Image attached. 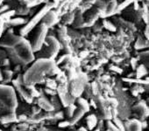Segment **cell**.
Segmentation results:
<instances>
[{"mask_svg":"<svg viewBox=\"0 0 149 131\" xmlns=\"http://www.w3.org/2000/svg\"><path fill=\"white\" fill-rule=\"evenodd\" d=\"M58 68L52 59H39L23 75V83L26 88L33 87L41 81L46 75H53L58 73Z\"/></svg>","mask_w":149,"mask_h":131,"instance_id":"cell-1","label":"cell"},{"mask_svg":"<svg viewBox=\"0 0 149 131\" xmlns=\"http://www.w3.org/2000/svg\"><path fill=\"white\" fill-rule=\"evenodd\" d=\"M6 50L12 59L19 65H27L34 59V51L32 45L21 35L19 36L13 46Z\"/></svg>","mask_w":149,"mask_h":131,"instance_id":"cell-2","label":"cell"},{"mask_svg":"<svg viewBox=\"0 0 149 131\" xmlns=\"http://www.w3.org/2000/svg\"><path fill=\"white\" fill-rule=\"evenodd\" d=\"M18 106L15 90L13 87L0 84V111L3 114L15 113Z\"/></svg>","mask_w":149,"mask_h":131,"instance_id":"cell-3","label":"cell"},{"mask_svg":"<svg viewBox=\"0 0 149 131\" xmlns=\"http://www.w3.org/2000/svg\"><path fill=\"white\" fill-rule=\"evenodd\" d=\"M46 42H47V46L44 48L42 47L41 50L37 52H39L40 59H52L53 58H55L59 52V50L61 47L60 42L53 36H47L46 39Z\"/></svg>","mask_w":149,"mask_h":131,"instance_id":"cell-4","label":"cell"},{"mask_svg":"<svg viewBox=\"0 0 149 131\" xmlns=\"http://www.w3.org/2000/svg\"><path fill=\"white\" fill-rule=\"evenodd\" d=\"M52 7H53V6L52 5H49V4H47V5H46V6H44L34 16H33V18H32L31 19V20L20 30V35L21 36H25V35H26V34H28L33 28H35L37 26H38V24L40 23V22H41L42 21V19H43V18L45 17V15L52 9Z\"/></svg>","mask_w":149,"mask_h":131,"instance_id":"cell-5","label":"cell"},{"mask_svg":"<svg viewBox=\"0 0 149 131\" xmlns=\"http://www.w3.org/2000/svg\"><path fill=\"white\" fill-rule=\"evenodd\" d=\"M47 31H48V27L47 26V25L41 22L40 26L35 31V33H34V36L31 44L33 50L34 52H37L40 51L41 48L43 47V45L46 42V39L47 37Z\"/></svg>","mask_w":149,"mask_h":131,"instance_id":"cell-6","label":"cell"},{"mask_svg":"<svg viewBox=\"0 0 149 131\" xmlns=\"http://www.w3.org/2000/svg\"><path fill=\"white\" fill-rule=\"evenodd\" d=\"M13 83H14V85H15V87H16V88H17V90L19 91V94L27 101V102H32L33 101V96H32V94H31V93L28 91V90H26V88H25V86L23 85L24 83L22 82H20V81H19V80H16V81H13Z\"/></svg>","mask_w":149,"mask_h":131,"instance_id":"cell-7","label":"cell"},{"mask_svg":"<svg viewBox=\"0 0 149 131\" xmlns=\"http://www.w3.org/2000/svg\"><path fill=\"white\" fill-rule=\"evenodd\" d=\"M56 20H57V14H56V12H54V11H52V10H50L45 15V17L43 18V19H42L41 22H43L44 24H46L48 28H50L51 26H53L55 24Z\"/></svg>","mask_w":149,"mask_h":131,"instance_id":"cell-8","label":"cell"},{"mask_svg":"<svg viewBox=\"0 0 149 131\" xmlns=\"http://www.w3.org/2000/svg\"><path fill=\"white\" fill-rule=\"evenodd\" d=\"M85 113L86 112L84 109H82L81 108H79V107L77 108V109H76V111H74L73 116L70 119H68V121H69L70 125H74V124H76L77 121H79L80 119H82V117L84 115Z\"/></svg>","mask_w":149,"mask_h":131,"instance_id":"cell-9","label":"cell"},{"mask_svg":"<svg viewBox=\"0 0 149 131\" xmlns=\"http://www.w3.org/2000/svg\"><path fill=\"white\" fill-rule=\"evenodd\" d=\"M38 103H39V107H40L41 108H43L46 111L52 112L53 110H54V107L52 105V103L49 101H47V99H45L44 97L39 98Z\"/></svg>","mask_w":149,"mask_h":131,"instance_id":"cell-10","label":"cell"},{"mask_svg":"<svg viewBox=\"0 0 149 131\" xmlns=\"http://www.w3.org/2000/svg\"><path fill=\"white\" fill-rule=\"evenodd\" d=\"M83 89H84V85L81 81H74L71 85V92L74 96H78L83 92Z\"/></svg>","mask_w":149,"mask_h":131,"instance_id":"cell-11","label":"cell"},{"mask_svg":"<svg viewBox=\"0 0 149 131\" xmlns=\"http://www.w3.org/2000/svg\"><path fill=\"white\" fill-rule=\"evenodd\" d=\"M17 121V116L15 113H9L0 116V121L3 124H7V123H12Z\"/></svg>","mask_w":149,"mask_h":131,"instance_id":"cell-12","label":"cell"},{"mask_svg":"<svg viewBox=\"0 0 149 131\" xmlns=\"http://www.w3.org/2000/svg\"><path fill=\"white\" fill-rule=\"evenodd\" d=\"M86 123L89 130H93L97 124V118L95 114H90L86 118Z\"/></svg>","mask_w":149,"mask_h":131,"instance_id":"cell-13","label":"cell"},{"mask_svg":"<svg viewBox=\"0 0 149 131\" xmlns=\"http://www.w3.org/2000/svg\"><path fill=\"white\" fill-rule=\"evenodd\" d=\"M128 131H141V124L139 121H132L128 126Z\"/></svg>","mask_w":149,"mask_h":131,"instance_id":"cell-14","label":"cell"},{"mask_svg":"<svg viewBox=\"0 0 149 131\" xmlns=\"http://www.w3.org/2000/svg\"><path fill=\"white\" fill-rule=\"evenodd\" d=\"M77 103H78L79 108H81L82 109H84L85 112H88L90 110V103L88 102L87 100H85L84 98H78Z\"/></svg>","mask_w":149,"mask_h":131,"instance_id":"cell-15","label":"cell"},{"mask_svg":"<svg viewBox=\"0 0 149 131\" xmlns=\"http://www.w3.org/2000/svg\"><path fill=\"white\" fill-rule=\"evenodd\" d=\"M76 109H77V107L74 106L73 103H70L68 107H66V116L68 119H70L73 116V114H74V111H76Z\"/></svg>","mask_w":149,"mask_h":131,"instance_id":"cell-16","label":"cell"},{"mask_svg":"<svg viewBox=\"0 0 149 131\" xmlns=\"http://www.w3.org/2000/svg\"><path fill=\"white\" fill-rule=\"evenodd\" d=\"M9 24L13 26H21L24 25L26 23V20L22 18H15V19H12L8 20Z\"/></svg>","mask_w":149,"mask_h":131,"instance_id":"cell-17","label":"cell"},{"mask_svg":"<svg viewBox=\"0 0 149 131\" xmlns=\"http://www.w3.org/2000/svg\"><path fill=\"white\" fill-rule=\"evenodd\" d=\"M15 14H16V11H14V10H13V11H6V12H4V13H2L1 15H0V19L5 20V21L6 20H9Z\"/></svg>","mask_w":149,"mask_h":131,"instance_id":"cell-18","label":"cell"},{"mask_svg":"<svg viewBox=\"0 0 149 131\" xmlns=\"http://www.w3.org/2000/svg\"><path fill=\"white\" fill-rule=\"evenodd\" d=\"M118 6L117 5V3H116L115 1L111 2L110 5H109V6H108V10H107V12H106V16H109V15H111V13L115 12V11L118 9Z\"/></svg>","mask_w":149,"mask_h":131,"instance_id":"cell-19","label":"cell"},{"mask_svg":"<svg viewBox=\"0 0 149 131\" xmlns=\"http://www.w3.org/2000/svg\"><path fill=\"white\" fill-rule=\"evenodd\" d=\"M136 0H124V2H122L118 6V10H122L124 8H125L126 6H128L130 4H132V3H135Z\"/></svg>","mask_w":149,"mask_h":131,"instance_id":"cell-20","label":"cell"},{"mask_svg":"<svg viewBox=\"0 0 149 131\" xmlns=\"http://www.w3.org/2000/svg\"><path fill=\"white\" fill-rule=\"evenodd\" d=\"M103 25H104V26L107 30H110V31H111V32H115V31H116V27H115L110 21H108V20H104Z\"/></svg>","mask_w":149,"mask_h":131,"instance_id":"cell-21","label":"cell"},{"mask_svg":"<svg viewBox=\"0 0 149 131\" xmlns=\"http://www.w3.org/2000/svg\"><path fill=\"white\" fill-rule=\"evenodd\" d=\"M4 81L6 82H8L12 80V77H13V72L12 71H9V70H5L4 71Z\"/></svg>","mask_w":149,"mask_h":131,"instance_id":"cell-22","label":"cell"},{"mask_svg":"<svg viewBox=\"0 0 149 131\" xmlns=\"http://www.w3.org/2000/svg\"><path fill=\"white\" fill-rule=\"evenodd\" d=\"M114 124L116 125V127L118 128V129L119 131H125V126H124L123 122L121 121H119L118 118L114 119Z\"/></svg>","mask_w":149,"mask_h":131,"instance_id":"cell-23","label":"cell"},{"mask_svg":"<svg viewBox=\"0 0 149 131\" xmlns=\"http://www.w3.org/2000/svg\"><path fill=\"white\" fill-rule=\"evenodd\" d=\"M43 1H44V0H29L26 6H27L28 8H30L32 6H38L40 4H41Z\"/></svg>","mask_w":149,"mask_h":131,"instance_id":"cell-24","label":"cell"},{"mask_svg":"<svg viewBox=\"0 0 149 131\" xmlns=\"http://www.w3.org/2000/svg\"><path fill=\"white\" fill-rule=\"evenodd\" d=\"M143 16H144V19L146 20V22H148V20H149V12H148V9H147L146 6H144V8H143Z\"/></svg>","mask_w":149,"mask_h":131,"instance_id":"cell-25","label":"cell"},{"mask_svg":"<svg viewBox=\"0 0 149 131\" xmlns=\"http://www.w3.org/2000/svg\"><path fill=\"white\" fill-rule=\"evenodd\" d=\"M107 125H108V129L112 130V131H119L118 129V128L116 127V125L114 124V122H111V121H107Z\"/></svg>","mask_w":149,"mask_h":131,"instance_id":"cell-26","label":"cell"},{"mask_svg":"<svg viewBox=\"0 0 149 131\" xmlns=\"http://www.w3.org/2000/svg\"><path fill=\"white\" fill-rule=\"evenodd\" d=\"M27 128H28V124L26 123V122H23V123L18 125V130H19V131H24V130H26Z\"/></svg>","mask_w":149,"mask_h":131,"instance_id":"cell-27","label":"cell"},{"mask_svg":"<svg viewBox=\"0 0 149 131\" xmlns=\"http://www.w3.org/2000/svg\"><path fill=\"white\" fill-rule=\"evenodd\" d=\"M5 23H6L5 20L0 19V37H1V35L4 32V30H5Z\"/></svg>","mask_w":149,"mask_h":131,"instance_id":"cell-28","label":"cell"},{"mask_svg":"<svg viewBox=\"0 0 149 131\" xmlns=\"http://www.w3.org/2000/svg\"><path fill=\"white\" fill-rule=\"evenodd\" d=\"M59 128H66V127H68V126H71L68 120V121H61L59 124H58Z\"/></svg>","mask_w":149,"mask_h":131,"instance_id":"cell-29","label":"cell"},{"mask_svg":"<svg viewBox=\"0 0 149 131\" xmlns=\"http://www.w3.org/2000/svg\"><path fill=\"white\" fill-rule=\"evenodd\" d=\"M144 33H145V37H146L147 39H149V24L146 25Z\"/></svg>","mask_w":149,"mask_h":131,"instance_id":"cell-30","label":"cell"},{"mask_svg":"<svg viewBox=\"0 0 149 131\" xmlns=\"http://www.w3.org/2000/svg\"><path fill=\"white\" fill-rule=\"evenodd\" d=\"M9 9V6H2L1 8H0V15H1L2 13L6 12V11H8Z\"/></svg>","mask_w":149,"mask_h":131,"instance_id":"cell-31","label":"cell"},{"mask_svg":"<svg viewBox=\"0 0 149 131\" xmlns=\"http://www.w3.org/2000/svg\"><path fill=\"white\" fill-rule=\"evenodd\" d=\"M4 81V74L1 71H0V81Z\"/></svg>","mask_w":149,"mask_h":131,"instance_id":"cell-32","label":"cell"},{"mask_svg":"<svg viewBox=\"0 0 149 131\" xmlns=\"http://www.w3.org/2000/svg\"><path fill=\"white\" fill-rule=\"evenodd\" d=\"M49 131H62V130H61L59 128H51V129H49Z\"/></svg>","mask_w":149,"mask_h":131,"instance_id":"cell-33","label":"cell"},{"mask_svg":"<svg viewBox=\"0 0 149 131\" xmlns=\"http://www.w3.org/2000/svg\"><path fill=\"white\" fill-rule=\"evenodd\" d=\"M77 131H88V130L85 128H78Z\"/></svg>","mask_w":149,"mask_h":131,"instance_id":"cell-34","label":"cell"},{"mask_svg":"<svg viewBox=\"0 0 149 131\" xmlns=\"http://www.w3.org/2000/svg\"><path fill=\"white\" fill-rule=\"evenodd\" d=\"M10 131H19V130H16V128H13V129H11Z\"/></svg>","mask_w":149,"mask_h":131,"instance_id":"cell-35","label":"cell"},{"mask_svg":"<svg viewBox=\"0 0 149 131\" xmlns=\"http://www.w3.org/2000/svg\"><path fill=\"white\" fill-rule=\"evenodd\" d=\"M92 131H100V129L99 128H97V129H93Z\"/></svg>","mask_w":149,"mask_h":131,"instance_id":"cell-36","label":"cell"},{"mask_svg":"<svg viewBox=\"0 0 149 131\" xmlns=\"http://www.w3.org/2000/svg\"><path fill=\"white\" fill-rule=\"evenodd\" d=\"M3 1H4V0H0V5H1V4L3 3Z\"/></svg>","mask_w":149,"mask_h":131,"instance_id":"cell-37","label":"cell"},{"mask_svg":"<svg viewBox=\"0 0 149 131\" xmlns=\"http://www.w3.org/2000/svg\"><path fill=\"white\" fill-rule=\"evenodd\" d=\"M108 1H110V3H111V2H113V1H115V0H108Z\"/></svg>","mask_w":149,"mask_h":131,"instance_id":"cell-38","label":"cell"},{"mask_svg":"<svg viewBox=\"0 0 149 131\" xmlns=\"http://www.w3.org/2000/svg\"><path fill=\"white\" fill-rule=\"evenodd\" d=\"M106 131H112V130H110V129H107Z\"/></svg>","mask_w":149,"mask_h":131,"instance_id":"cell-39","label":"cell"},{"mask_svg":"<svg viewBox=\"0 0 149 131\" xmlns=\"http://www.w3.org/2000/svg\"><path fill=\"white\" fill-rule=\"evenodd\" d=\"M148 102H149V100H148Z\"/></svg>","mask_w":149,"mask_h":131,"instance_id":"cell-40","label":"cell"}]
</instances>
